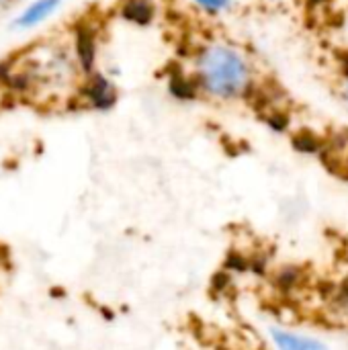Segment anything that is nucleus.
Returning <instances> with one entry per match:
<instances>
[{
	"label": "nucleus",
	"mask_w": 348,
	"mask_h": 350,
	"mask_svg": "<svg viewBox=\"0 0 348 350\" xmlns=\"http://www.w3.org/2000/svg\"><path fill=\"white\" fill-rule=\"evenodd\" d=\"M199 88L215 98H240L252 88V72L244 53L226 43L205 45L195 62Z\"/></svg>",
	"instance_id": "obj_1"
},
{
	"label": "nucleus",
	"mask_w": 348,
	"mask_h": 350,
	"mask_svg": "<svg viewBox=\"0 0 348 350\" xmlns=\"http://www.w3.org/2000/svg\"><path fill=\"white\" fill-rule=\"evenodd\" d=\"M82 96L86 98V103L92 107V109H98V111H107L115 105L117 100V90L115 86L111 84V80H107L105 76L101 74H92L88 78V82L84 84L82 88Z\"/></svg>",
	"instance_id": "obj_2"
},
{
	"label": "nucleus",
	"mask_w": 348,
	"mask_h": 350,
	"mask_svg": "<svg viewBox=\"0 0 348 350\" xmlns=\"http://www.w3.org/2000/svg\"><path fill=\"white\" fill-rule=\"evenodd\" d=\"M76 55L82 70L90 72L96 55V41H94V31L86 25H80L76 29Z\"/></svg>",
	"instance_id": "obj_3"
},
{
	"label": "nucleus",
	"mask_w": 348,
	"mask_h": 350,
	"mask_svg": "<svg viewBox=\"0 0 348 350\" xmlns=\"http://www.w3.org/2000/svg\"><path fill=\"white\" fill-rule=\"evenodd\" d=\"M121 16L133 25H150L156 16V6L152 0H123Z\"/></svg>",
	"instance_id": "obj_4"
},
{
	"label": "nucleus",
	"mask_w": 348,
	"mask_h": 350,
	"mask_svg": "<svg viewBox=\"0 0 348 350\" xmlns=\"http://www.w3.org/2000/svg\"><path fill=\"white\" fill-rule=\"evenodd\" d=\"M57 6H59V0H35V2L16 18V25L23 27V29L35 27V25L43 23L49 14H53Z\"/></svg>",
	"instance_id": "obj_5"
},
{
	"label": "nucleus",
	"mask_w": 348,
	"mask_h": 350,
	"mask_svg": "<svg viewBox=\"0 0 348 350\" xmlns=\"http://www.w3.org/2000/svg\"><path fill=\"white\" fill-rule=\"evenodd\" d=\"M271 334H273L277 347L281 350H328L326 345H322L320 340L295 336V334H289V332H283V330H277V328H273Z\"/></svg>",
	"instance_id": "obj_6"
},
{
	"label": "nucleus",
	"mask_w": 348,
	"mask_h": 350,
	"mask_svg": "<svg viewBox=\"0 0 348 350\" xmlns=\"http://www.w3.org/2000/svg\"><path fill=\"white\" fill-rule=\"evenodd\" d=\"M168 88L176 98L193 100L197 96L199 82H197V78H189L185 72L176 70V72H170V76H168Z\"/></svg>",
	"instance_id": "obj_7"
},
{
	"label": "nucleus",
	"mask_w": 348,
	"mask_h": 350,
	"mask_svg": "<svg viewBox=\"0 0 348 350\" xmlns=\"http://www.w3.org/2000/svg\"><path fill=\"white\" fill-rule=\"evenodd\" d=\"M273 283H275V287H277L279 291H283V293L293 291V289H297V287L304 283V271H302L299 267H283V269L277 271Z\"/></svg>",
	"instance_id": "obj_8"
},
{
	"label": "nucleus",
	"mask_w": 348,
	"mask_h": 350,
	"mask_svg": "<svg viewBox=\"0 0 348 350\" xmlns=\"http://www.w3.org/2000/svg\"><path fill=\"white\" fill-rule=\"evenodd\" d=\"M293 146H295V150L306 152V154H318L324 150V142L312 131H299L293 139Z\"/></svg>",
	"instance_id": "obj_9"
},
{
	"label": "nucleus",
	"mask_w": 348,
	"mask_h": 350,
	"mask_svg": "<svg viewBox=\"0 0 348 350\" xmlns=\"http://www.w3.org/2000/svg\"><path fill=\"white\" fill-rule=\"evenodd\" d=\"M226 267H228V269H232V271H240V273H244V271L250 267V262H248V258H244L242 254H238V252H230V254H228V260H226Z\"/></svg>",
	"instance_id": "obj_10"
},
{
	"label": "nucleus",
	"mask_w": 348,
	"mask_h": 350,
	"mask_svg": "<svg viewBox=\"0 0 348 350\" xmlns=\"http://www.w3.org/2000/svg\"><path fill=\"white\" fill-rule=\"evenodd\" d=\"M203 10H207V12H222V10H226L230 4H232V0H195Z\"/></svg>",
	"instance_id": "obj_11"
},
{
	"label": "nucleus",
	"mask_w": 348,
	"mask_h": 350,
	"mask_svg": "<svg viewBox=\"0 0 348 350\" xmlns=\"http://www.w3.org/2000/svg\"><path fill=\"white\" fill-rule=\"evenodd\" d=\"M228 287H232V281H230L228 273H217V275L213 277V289H217V291H226Z\"/></svg>",
	"instance_id": "obj_12"
},
{
	"label": "nucleus",
	"mask_w": 348,
	"mask_h": 350,
	"mask_svg": "<svg viewBox=\"0 0 348 350\" xmlns=\"http://www.w3.org/2000/svg\"><path fill=\"white\" fill-rule=\"evenodd\" d=\"M343 293L348 297V277L345 279V283H343Z\"/></svg>",
	"instance_id": "obj_13"
}]
</instances>
